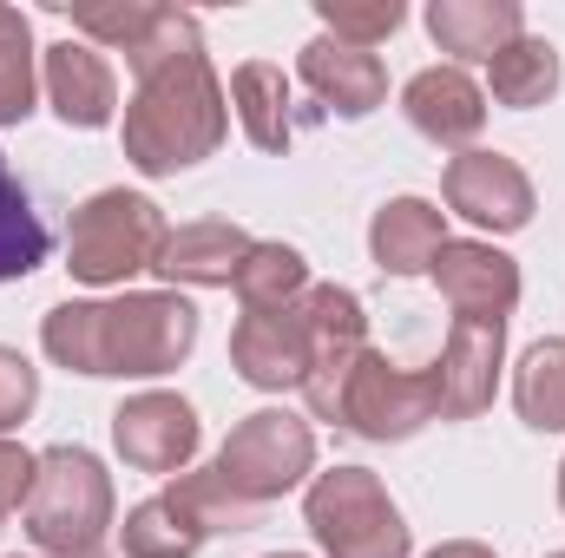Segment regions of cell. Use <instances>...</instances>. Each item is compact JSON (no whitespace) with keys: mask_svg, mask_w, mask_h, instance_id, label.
I'll use <instances>...</instances> for the list:
<instances>
[{"mask_svg":"<svg viewBox=\"0 0 565 558\" xmlns=\"http://www.w3.org/2000/svg\"><path fill=\"white\" fill-rule=\"evenodd\" d=\"M559 506H565V460H559Z\"/></svg>","mask_w":565,"mask_h":558,"instance_id":"cell-32","label":"cell"},{"mask_svg":"<svg viewBox=\"0 0 565 558\" xmlns=\"http://www.w3.org/2000/svg\"><path fill=\"white\" fill-rule=\"evenodd\" d=\"M500 362H507V322H467V315H454L447 348L434 362V375H440V420L487 415L493 388H500Z\"/></svg>","mask_w":565,"mask_h":558,"instance_id":"cell-11","label":"cell"},{"mask_svg":"<svg viewBox=\"0 0 565 558\" xmlns=\"http://www.w3.org/2000/svg\"><path fill=\"white\" fill-rule=\"evenodd\" d=\"M164 217H158V204L139 197V191H99V197H86L79 211H73V230H66V270L79 282H93V289H106V282H126L151 270L158 264V250H164Z\"/></svg>","mask_w":565,"mask_h":558,"instance_id":"cell-5","label":"cell"},{"mask_svg":"<svg viewBox=\"0 0 565 558\" xmlns=\"http://www.w3.org/2000/svg\"><path fill=\"white\" fill-rule=\"evenodd\" d=\"M231 362L250 388L282 395V388H302V368H309V309L289 302V309H264V315H244L231 329Z\"/></svg>","mask_w":565,"mask_h":558,"instance_id":"cell-14","label":"cell"},{"mask_svg":"<svg viewBox=\"0 0 565 558\" xmlns=\"http://www.w3.org/2000/svg\"><path fill=\"white\" fill-rule=\"evenodd\" d=\"M46 250H53V237H46V224H40V211H33V197H26V184L7 171V158H0V282H20L33 277L40 264H46Z\"/></svg>","mask_w":565,"mask_h":558,"instance_id":"cell-24","label":"cell"},{"mask_svg":"<svg viewBox=\"0 0 565 558\" xmlns=\"http://www.w3.org/2000/svg\"><path fill=\"white\" fill-rule=\"evenodd\" d=\"M33 401H40V368L20 348H0V433L33 415Z\"/></svg>","mask_w":565,"mask_h":558,"instance_id":"cell-29","label":"cell"},{"mask_svg":"<svg viewBox=\"0 0 565 558\" xmlns=\"http://www.w3.org/2000/svg\"><path fill=\"white\" fill-rule=\"evenodd\" d=\"M427 420H440V375L434 368H395L388 355H362L342 395V427L362 440H408Z\"/></svg>","mask_w":565,"mask_h":558,"instance_id":"cell-9","label":"cell"},{"mask_svg":"<svg viewBox=\"0 0 565 558\" xmlns=\"http://www.w3.org/2000/svg\"><path fill=\"white\" fill-rule=\"evenodd\" d=\"M302 519L329 558H408V526L388 500V486L369 466H335L316 473Z\"/></svg>","mask_w":565,"mask_h":558,"instance_id":"cell-6","label":"cell"},{"mask_svg":"<svg viewBox=\"0 0 565 558\" xmlns=\"http://www.w3.org/2000/svg\"><path fill=\"white\" fill-rule=\"evenodd\" d=\"M513 408L533 433H565V335H546L520 355Z\"/></svg>","mask_w":565,"mask_h":558,"instance_id":"cell-23","label":"cell"},{"mask_svg":"<svg viewBox=\"0 0 565 558\" xmlns=\"http://www.w3.org/2000/svg\"><path fill=\"white\" fill-rule=\"evenodd\" d=\"M316 13H322V26H329V40H342V46H375V40H388L408 13H402V0H316Z\"/></svg>","mask_w":565,"mask_h":558,"instance_id":"cell-27","label":"cell"},{"mask_svg":"<svg viewBox=\"0 0 565 558\" xmlns=\"http://www.w3.org/2000/svg\"><path fill=\"white\" fill-rule=\"evenodd\" d=\"M113 533V480L86 447H46L26 493V539L46 558H99Z\"/></svg>","mask_w":565,"mask_h":558,"instance_id":"cell-3","label":"cell"},{"mask_svg":"<svg viewBox=\"0 0 565 558\" xmlns=\"http://www.w3.org/2000/svg\"><path fill=\"white\" fill-rule=\"evenodd\" d=\"M434 282L454 302V315H467V322H507L513 302H520V264L507 250H493V244H473V237L440 244Z\"/></svg>","mask_w":565,"mask_h":558,"instance_id":"cell-13","label":"cell"},{"mask_svg":"<svg viewBox=\"0 0 565 558\" xmlns=\"http://www.w3.org/2000/svg\"><path fill=\"white\" fill-rule=\"evenodd\" d=\"M402 112H408V126L422 139L460 151V144L480 139V126H487V93L460 66H427V73H415L402 86Z\"/></svg>","mask_w":565,"mask_h":558,"instance_id":"cell-15","label":"cell"},{"mask_svg":"<svg viewBox=\"0 0 565 558\" xmlns=\"http://www.w3.org/2000/svg\"><path fill=\"white\" fill-rule=\"evenodd\" d=\"M553 558H565V552H553Z\"/></svg>","mask_w":565,"mask_h":558,"instance_id":"cell-34","label":"cell"},{"mask_svg":"<svg viewBox=\"0 0 565 558\" xmlns=\"http://www.w3.org/2000/svg\"><path fill=\"white\" fill-rule=\"evenodd\" d=\"M224 126H231L224 86H217L204 46H191L171 66L139 79V93L126 106V158L145 178H171V171H191L198 158H211L224 144Z\"/></svg>","mask_w":565,"mask_h":558,"instance_id":"cell-2","label":"cell"},{"mask_svg":"<svg viewBox=\"0 0 565 558\" xmlns=\"http://www.w3.org/2000/svg\"><path fill=\"white\" fill-rule=\"evenodd\" d=\"M447 211H434L427 197H395V204H382L375 211V224H369V257L388 270V277H422L434 270V257H440V244H447V224H440Z\"/></svg>","mask_w":565,"mask_h":558,"instance_id":"cell-19","label":"cell"},{"mask_svg":"<svg viewBox=\"0 0 565 558\" xmlns=\"http://www.w3.org/2000/svg\"><path fill=\"white\" fill-rule=\"evenodd\" d=\"M231 106H237L244 139L257 151H289L296 126H289V79H282V66H264V60L237 66L231 73Z\"/></svg>","mask_w":565,"mask_h":558,"instance_id":"cell-22","label":"cell"},{"mask_svg":"<svg viewBox=\"0 0 565 558\" xmlns=\"http://www.w3.org/2000/svg\"><path fill=\"white\" fill-rule=\"evenodd\" d=\"M33 112V26L20 7H0V126Z\"/></svg>","mask_w":565,"mask_h":558,"instance_id":"cell-26","label":"cell"},{"mask_svg":"<svg viewBox=\"0 0 565 558\" xmlns=\"http://www.w3.org/2000/svg\"><path fill=\"white\" fill-rule=\"evenodd\" d=\"M40 342L73 375H171L198 342V309L178 289H139L119 302H60L40 322Z\"/></svg>","mask_w":565,"mask_h":558,"instance_id":"cell-1","label":"cell"},{"mask_svg":"<svg viewBox=\"0 0 565 558\" xmlns=\"http://www.w3.org/2000/svg\"><path fill=\"white\" fill-rule=\"evenodd\" d=\"M302 86L322 99V106H335L342 119H369L382 99H388V66L375 60V53H362V46H342V40H309L302 46Z\"/></svg>","mask_w":565,"mask_h":558,"instance_id":"cell-17","label":"cell"},{"mask_svg":"<svg viewBox=\"0 0 565 558\" xmlns=\"http://www.w3.org/2000/svg\"><path fill=\"white\" fill-rule=\"evenodd\" d=\"M33 473H40V453H26V447L0 440V519L26 506V493H33Z\"/></svg>","mask_w":565,"mask_h":558,"instance_id":"cell-30","label":"cell"},{"mask_svg":"<svg viewBox=\"0 0 565 558\" xmlns=\"http://www.w3.org/2000/svg\"><path fill=\"white\" fill-rule=\"evenodd\" d=\"M427 33L454 60H493L500 46H513L526 33V13H520V0H434Z\"/></svg>","mask_w":565,"mask_h":558,"instance_id":"cell-20","label":"cell"},{"mask_svg":"<svg viewBox=\"0 0 565 558\" xmlns=\"http://www.w3.org/2000/svg\"><path fill=\"white\" fill-rule=\"evenodd\" d=\"M447 204L467 224L507 237V230H526L533 224V178L507 151H460L447 164Z\"/></svg>","mask_w":565,"mask_h":558,"instance_id":"cell-10","label":"cell"},{"mask_svg":"<svg viewBox=\"0 0 565 558\" xmlns=\"http://www.w3.org/2000/svg\"><path fill=\"white\" fill-rule=\"evenodd\" d=\"M270 558H302V552H270Z\"/></svg>","mask_w":565,"mask_h":558,"instance_id":"cell-33","label":"cell"},{"mask_svg":"<svg viewBox=\"0 0 565 558\" xmlns=\"http://www.w3.org/2000/svg\"><path fill=\"white\" fill-rule=\"evenodd\" d=\"M250 230H237L231 217H204V224H178L171 237H164V250H158V277L184 282V289H224V282H237L244 270V257H250Z\"/></svg>","mask_w":565,"mask_h":558,"instance_id":"cell-16","label":"cell"},{"mask_svg":"<svg viewBox=\"0 0 565 558\" xmlns=\"http://www.w3.org/2000/svg\"><path fill=\"white\" fill-rule=\"evenodd\" d=\"M231 289H237L244 315L289 309V302H302V296H309V264H302L289 244H250V257H244V270H237Z\"/></svg>","mask_w":565,"mask_h":558,"instance_id":"cell-25","label":"cell"},{"mask_svg":"<svg viewBox=\"0 0 565 558\" xmlns=\"http://www.w3.org/2000/svg\"><path fill=\"white\" fill-rule=\"evenodd\" d=\"M158 26V7H79L73 13V33L93 46V40H106V46H119L126 60L145 46V33Z\"/></svg>","mask_w":565,"mask_h":558,"instance_id":"cell-28","label":"cell"},{"mask_svg":"<svg viewBox=\"0 0 565 558\" xmlns=\"http://www.w3.org/2000/svg\"><path fill=\"white\" fill-rule=\"evenodd\" d=\"M309 309V368H302V401L316 420H335L342 427V395H349V375L355 362L369 355V315H362V296L342 289V282H322L302 296Z\"/></svg>","mask_w":565,"mask_h":558,"instance_id":"cell-8","label":"cell"},{"mask_svg":"<svg viewBox=\"0 0 565 558\" xmlns=\"http://www.w3.org/2000/svg\"><path fill=\"white\" fill-rule=\"evenodd\" d=\"M309 466H316V433H309V420L282 415V408H257L250 420H237L231 427V440L217 447V480H224V493L231 500H244V506H270L282 493H296L302 480H309Z\"/></svg>","mask_w":565,"mask_h":558,"instance_id":"cell-7","label":"cell"},{"mask_svg":"<svg viewBox=\"0 0 565 558\" xmlns=\"http://www.w3.org/2000/svg\"><path fill=\"white\" fill-rule=\"evenodd\" d=\"M487 79H493V99L513 106V112H533L559 93V46L540 40V33H520L513 46H500L487 60Z\"/></svg>","mask_w":565,"mask_h":558,"instance_id":"cell-21","label":"cell"},{"mask_svg":"<svg viewBox=\"0 0 565 558\" xmlns=\"http://www.w3.org/2000/svg\"><path fill=\"white\" fill-rule=\"evenodd\" d=\"M46 99L66 126L79 132H99L119 106V86H113V66L99 60V46L86 40H53L46 46Z\"/></svg>","mask_w":565,"mask_h":558,"instance_id":"cell-18","label":"cell"},{"mask_svg":"<svg viewBox=\"0 0 565 558\" xmlns=\"http://www.w3.org/2000/svg\"><path fill=\"white\" fill-rule=\"evenodd\" d=\"M427 558H493L487 546H473V539H447V546H434Z\"/></svg>","mask_w":565,"mask_h":558,"instance_id":"cell-31","label":"cell"},{"mask_svg":"<svg viewBox=\"0 0 565 558\" xmlns=\"http://www.w3.org/2000/svg\"><path fill=\"white\" fill-rule=\"evenodd\" d=\"M257 526V506L231 500L224 480L204 466V473H178L158 500H145L126 513L119 539H126V558H198L204 539L217 533H250Z\"/></svg>","mask_w":565,"mask_h":558,"instance_id":"cell-4","label":"cell"},{"mask_svg":"<svg viewBox=\"0 0 565 558\" xmlns=\"http://www.w3.org/2000/svg\"><path fill=\"white\" fill-rule=\"evenodd\" d=\"M113 447L132 473H184L198 453V415L178 395H132L113 415Z\"/></svg>","mask_w":565,"mask_h":558,"instance_id":"cell-12","label":"cell"}]
</instances>
